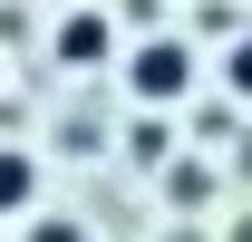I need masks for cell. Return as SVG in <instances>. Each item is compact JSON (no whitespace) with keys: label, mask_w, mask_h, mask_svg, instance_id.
<instances>
[{"label":"cell","mask_w":252,"mask_h":242,"mask_svg":"<svg viewBox=\"0 0 252 242\" xmlns=\"http://www.w3.org/2000/svg\"><path fill=\"white\" fill-rule=\"evenodd\" d=\"M126 88H136V97H146V107H175V97H185L194 88V49H185V39H136V59H126Z\"/></svg>","instance_id":"1"},{"label":"cell","mask_w":252,"mask_h":242,"mask_svg":"<svg viewBox=\"0 0 252 242\" xmlns=\"http://www.w3.org/2000/svg\"><path fill=\"white\" fill-rule=\"evenodd\" d=\"M30 242H88V223H68V213H30Z\"/></svg>","instance_id":"6"},{"label":"cell","mask_w":252,"mask_h":242,"mask_svg":"<svg viewBox=\"0 0 252 242\" xmlns=\"http://www.w3.org/2000/svg\"><path fill=\"white\" fill-rule=\"evenodd\" d=\"M165 194H175V204H204V194H214V175H204V165H175V175H165Z\"/></svg>","instance_id":"5"},{"label":"cell","mask_w":252,"mask_h":242,"mask_svg":"<svg viewBox=\"0 0 252 242\" xmlns=\"http://www.w3.org/2000/svg\"><path fill=\"white\" fill-rule=\"evenodd\" d=\"M30 204H39V155L0 146V213H30Z\"/></svg>","instance_id":"3"},{"label":"cell","mask_w":252,"mask_h":242,"mask_svg":"<svg viewBox=\"0 0 252 242\" xmlns=\"http://www.w3.org/2000/svg\"><path fill=\"white\" fill-rule=\"evenodd\" d=\"M49 49H59V68H107V49H117V20H107V10H68Z\"/></svg>","instance_id":"2"},{"label":"cell","mask_w":252,"mask_h":242,"mask_svg":"<svg viewBox=\"0 0 252 242\" xmlns=\"http://www.w3.org/2000/svg\"><path fill=\"white\" fill-rule=\"evenodd\" d=\"M223 88H233V97H252V30L223 49Z\"/></svg>","instance_id":"4"}]
</instances>
